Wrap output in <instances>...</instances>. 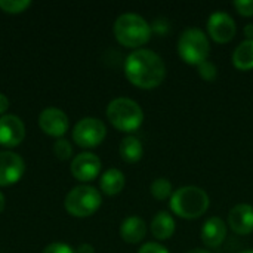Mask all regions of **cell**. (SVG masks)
I'll use <instances>...</instances> for the list:
<instances>
[{"instance_id":"cell-14","label":"cell","mask_w":253,"mask_h":253,"mask_svg":"<svg viewBox=\"0 0 253 253\" xmlns=\"http://www.w3.org/2000/svg\"><path fill=\"white\" fill-rule=\"evenodd\" d=\"M228 233V225L218 216H212L206 219V222L202 227V242L211 248V249H218L227 239Z\"/></svg>"},{"instance_id":"cell-26","label":"cell","mask_w":253,"mask_h":253,"mask_svg":"<svg viewBox=\"0 0 253 253\" xmlns=\"http://www.w3.org/2000/svg\"><path fill=\"white\" fill-rule=\"evenodd\" d=\"M42 253H76V251L65 243H52L46 246Z\"/></svg>"},{"instance_id":"cell-29","label":"cell","mask_w":253,"mask_h":253,"mask_svg":"<svg viewBox=\"0 0 253 253\" xmlns=\"http://www.w3.org/2000/svg\"><path fill=\"white\" fill-rule=\"evenodd\" d=\"M243 31H245V36L248 37V40H253V24H246Z\"/></svg>"},{"instance_id":"cell-23","label":"cell","mask_w":253,"mask_h":253,"mask_svg":"<svg viewBox=\"0 0 253 253\" xmlns=\"http://www.w3.org/2000/svg\"><path fill=\"white\" fill-rule=\"evenodd\" d=\"M197 67H199V74H200V77H202L203 80H206V82H213V80L218 77V68H216V65H215L213 62H211L209 59L205 61V62H202V64L197 65Z\"/></svg>"},{"instance_id":"cell-21","label":"cell","mask_w":253,"mask_h":253,"mask_svg":"<svg viewBox=\"0 0 253 253\" xmlns=\"http://www.w3.org/2000/svg\"><path fill=\"white\" fill-rule=\"evenodd\" d=\"M31 6L30 0H0V9L4 13H21Z\"/></svg>"},{"instance_id":"cell-32","label":"cell","mask_w":253,"mask_h":253,"mask_svg":"<svg viewBox=\"0 0 253 253\" xmlns=\"http://www.w3.org/2000/svg\"><path fill=\"white\" fill-rule=\"evenodd\" d=\"M239 253H253V251L249 249V251H242V252H239Z\"/></svg>"},{"instance_id":"cell-15","label":"cell","mask_w":253,"mask_h":253,"mask_svg":"<svg viewBox=\"0 0 253 253\" xmlns=\"http://www.w3.org/2000/svg\"><path fill=\"white\" fill-rule=\"evenodd\" d=\"M147 236V224L139 216H129L120 225V237L129 245L142 242Z\"/></svg>"},{"instance_id":"cell-9","label":"cell","mask_w":253,"mask_h":253,"mask_svg":"<svg viewBox=\"0 0 253 253\" xmlns=\"http://www.w3.org/2000/svg\"><path fill=\"white\" fill-rule=\"evenodd\" d=\"M101 166H102L101 159L96 154L84 151V153L77 154L73 159L70 170H71V175L77 181H80V182H90V181H93L99 175Z\"/></svg>"},{"instance_id":"cell-12","label":"cell","mask_w":253,"mask_h":253,"mask_svg":"<svg viewBox=\"0 0 253 253\" xmlns=\"http://www.w3.org/2000/svg\"><path fill=\"white\" fill-rule=\"evenodd\" d=\"M25 138V125L15 114L0 117V145L6 148L18 147Z\"/></svg>"},{"instance_id":"cell-13","label":"cell","mask_w":253,"mask_h":253,"mask_svg":"<svg viewBox=\"0 0 253 253\" xmlns=\"http://www.w3.org/2000/svg\"><path fill=\"white\" fill-rule=\"evenodd\" d=\"M227 225L237 236H249L253 233V206L248 203L236 205L227 219Z\"/></svg>"},{"instance_id":"cell-2","label":"cell","mask_w":253,"mask_h":253,"mask_svg":"<svg viewBox=\"0 0 253 253\" xmlns=\"http://www.w3.org/2000/svg\"><path fill=\"white\" fill-rule=\"evenodd\" d=\"M113 33L116 40L122 46L136 50L138 47L150 42L153 34V27L141 15L133 12H126L116 19L113 25Z\"/></svg>"},{"instance_id":"cell-20","label":"cell","mask_w":253,"mask_h":253,"mask_svg":"<svg viewBox=\"0 0 253 253\" xmlns=\"http://www.w3.org/2000/svg\"><path fill=\"white\" fill-rule=\"evenodd\" d=\"M150 193L156 200L165 202V200L170 199L172 194H173L172 182L169 179H166V178H157V179L153 181V184L150 187Z\"/></svg>"},{"instance_id":"cell-11","label":"cell","mask_w":253,"mask_h":253,"mask_svg":"<svg viewBox=\"0 0 253 253\" xmlns=\"http://www.w3.org/2000/svg\"><path fill=\"white\" fill-rule=\"evenodd\" d=\"M25 172L22 157L13 151H0V187L16 184Z\"/></svg>"},{"instance_id":"cell-25","label":"cell","mask_w":253,"mask_h":253,"mask_svg":"<svg viewBox=\"0 0 253 253\" xmlns=\"http://www.w3.org/2000/svg\"><path fill=\"white\" fill-rule=\"evenodd\" d=\"M138 253H169V251L163 245H160V243L148 242V243H145V245H142L139 248Z\"/></svg>"},{"instance_id":"cell-18","label":"cell","mask_w":253,"mask_h":253,"mask_svg":"<svg viewBox=\"0 0 253 253\" xmlns=\"http://www.w3.org/2000/svg\"><path fill=\"white\" fill-rule=\"evenodd\" d=\"M119 153H120V157L126 163H138L144 156V145L139 141V138L129 135L122 139Z\"/></svg>"},{"instance_id":"cell-19","label":"cell","mask_w":253,"mask_h":253,"mask_svg":"<svg viewBox=\"0 0 253 253\" xmlns=\"http://www.w3.org/2000/svg\"><path fill=\"white\" fill-rule=\"evenodd\" d=\"M233 65L240 71L253 70V40L242 42L233 53Z\"/></svg>"},{"instance_id":"cell-5","label":"cell","mask_w":253,"mask_h":253,"mask_svg":"<svg viewBox=\"0 0 253 253\" xmlns=\"http://www.w3.org/2000/svg\"><path fill=\"white\" fill-rule=\"evenodd\" d=\"M179 58L190 65H200L208 61L211 53V43L205 31L191 27L184 30L178 39Z\"/></svg>"},{"instance_id":"cell-31","label":"cell","mask_w":253,"mask_h":253,"mask_svg":"<svg viewBox=\"0 0 253 253\" xmlns=\"http://www.w3.org/2000/svg\"><path fill=\"white\" fill-rule=\"evenodd\" d=\"M188 253H212V252H209V251H206V249H194V251H190Z\"/></svg>"},{"instance_id":"cell-7","label":"cell","mask_w":253,"mask_h":253,"mask_svg":"<svg viewBox=\"0 0 253 253\" xmlns=\"http://www.w3.org/2000/svg\"><path fill=\"white\" fill-rule=\"evenodd\" d=\"M107 136V127L96 117H84L79 120L73 129V141L82 148H95L102 144Z\"/></svg>"},{"instance_id":"cell-6","label":"cell","mask_w":253,"mask_h":253,"mask_svg":"<svg viewBox=\"0 0 253 253\" xmlns=\"http://www.w3.org/2000/svg\"><path fill=\"white\" fill-rule=\"evenodd\" d=\"M102 205L101 193L92 185H77L68 191L64 200L67 213L76 218H87L93 215Z\"/></svg>"},{"instance_id":"cell-1","label":"cell","mask_w":253,"mask_h":253,"mask_svg":"<svg viewBox=\"0 0 253 253\" xmlns=\"http://www.w3.org/2000/svg\"><path fill=\"white\" fill-rule=\"evenodd\" d=\"M126 79L139 89H156L166 77V65L159 53L150 49H136L125 61Z\"/></svg>"},{"instance_id":"cell-30","label":"cell","mask_w":253,"mask_h":253,"mask_svg":"<svg viewBox=\"0 0 253 253\" xmlns=\"http://www.w3.org/2000/svg\"><path fill=\"white\" fill-rule=\"evenodd\" d=\"M3 209H4V196H3V193L0 191V213L3 212Z\"/></svg>"},{"instance_id":"cell-3","label":"cell","mask_w":253,"mask_h":253,"mask_svg":"<svg viewBox=\"0 0 253 253\" xmlns=\"http://www.w3.org/2000/svg\"><path fill=\"white\" fill-rule=\"evenodd\" d=\"M211 205L208 193L196 185H185L173 191L169 208L170 211L184 219H197L203 216Z\"/></svg>"},{"instance_id":"cell-8","label":"cell","mask_w":253,"mask_h":253,"mask_svg":"<svg viewBox=\"0 0 253 253\" xmlns=\"http://www.w3.org/2000/svg\"><path fill=\"white\" fill-rule=\"evenodd\" d=\"M237 33V25L234 18L224 12V10H216L213 12L209 19H208V34L211 39L216 43L225 44L234 39Z\"/></svg>"},{"instance_id":"cell-4","label":"cell","mask_w":253,"mask_h":253,"mask_svg":"<svg viewBox=\"0 0 253 253\" xmlns=\"http://www.w3.org/2000/svg\"><path fill=\"white\" fill-rule=\"evenodd\" d=\"M107 119L117 130L132 133L141 127L144 111L141 105L130 98H116L107 107Z\"/></svg>"},{"instance_id":"cell-17","label":"cell","mask_w":253,"mask_h":253,"mask_svg":"<svg viewBox=\"0 0 253 253\" xmlns=\"http://www.w3.org/2000/svg\"><path fill=\"white\" fill-rule=\"evenodd\" d=\"M125 185H126V178H125L123 172L119 169L105 170L99 181L101 191L105 196H117L119 193L123 191Z\"/></svg>"},{"instance_id":"cell-16","label":"cell","mask_w":253,"mask_h":253,"mask_svg":"<svg viewBox=\"0 0 253 253\" xmlns=\"http://www.w3.org/2000/svg\"><path fill=\"white\" fill-rule=\"evenodd\" d=\"M175 228H176L175 219L166 211H162V212L156 213V216L153 218L151 225H150L151 234L157 240H168V239H170L173 236V233H175Z\"/></svg>"},{"instance_id":"cell-10","label":"cell","mask_w":253,"mask_h":253,"mask_svg":"<svg viewBox=\"0 0 253 253\" xmlns=\"http://www.w3.org/2000/svg\"><path fill=\"white\" fill-rule=\"evenodd\" d=\"M39 126L46 135L59 139L61 136L67 133L70 127V120H68V116L62 110L56 107H49L40 113Z\"/></svg>"},{"instance_id":"cell-24","label":"cell","mask_w":253,"mask_h":253,"mask_svg":"<svg viewBox=\"0 0 253 253\" xmlns=\"http://www.w3.org/2000/svg\"><path fill=\"white\" fill-rule=\"evenodd\" d=\"M234 7L242 16H253V0H236Z\"/></svg>"},{"instance_id":"cell-28","label":"cell","mask_w":253,"mask_h":253,"mask_svg":"<svg viewBox=\"0 0 253 253\" xmlns=\"http://www.w3.org/2000/svg\"><path fill=\"white\" fill-rule=\"evenodd\" d=\"M76 253H95V248L89 243H82L77 246Z\"/></svg>"},{"instance_id":"cell-22","label":"cell","mask_w":253,"mask_h":253,"mask_svg":"<svg viewBox=\"0 0 253 253\" xmlns=\"http://www.w3.org/2000/svg\"><path fill=\"white\" fill-rule=\"evenodd\" d=\"M53 154L56 156V159H59L62 162L71 159V156H73V147H71L70 141H67L64 138H59L53 144Z\"/></svg>"},{"instance_id":"cell-27","label":"cell","mask_w":253,"mask_h":253,"mask_svg":"<svg viewBox=\"0 0 253 253\" xmlns=\"http://www.w3.org/2000/svg\"><path fill=\"white\" fill-rule=\"evenodd\" d=\"M7 108H9V99H7V96L4 93L0 92V117L4 116Z\"/></svg>"}]
</instances>
